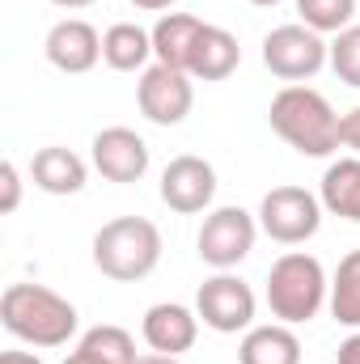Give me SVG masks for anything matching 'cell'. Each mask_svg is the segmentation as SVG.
<instances>
[{
  "label": "cell",
  "instance_id": "cell-27",
  "mask_svg": "<svg viewBox=\"0 0 360 364\" xmlns=\"http://www.w3.org/2000/svg\"><path fill=\"white\" fill-rule=\"evenodd\" d=\"M64 364H110V360H102L97 352H90V348H81V343H77V352H68V360H64Z\"/></svg>",
  "mask_w": 360,
  "mask_h": 364
},
{
  "label": "cell",
  "instance_id": "cell-20",
  "mask_svg": "<svg viewBox=\"0 0 360 364\" xmlns=\"http://www.w3.org/2000/svg\"><path fill=\"white\" fill-rule=\"evenodd\" d=\"M331 318L348 331H360V250H348L331 275Z\"/></svg>",
  "mask_w": 360,
  "mask_h": 364
},
{
  "label": "cell",
  "instance_id": "cell-29",
  "mask_svg": "<svg viewBox=\"0 0 360 364\" xmlns=\"http://www.w3.org/2000/svg\"><path fill=\"white\" fill-rule=\"evenodd\" d=\"M0 364H43V360H38L34 352H4V356H0Z\"/></svg>",
  "mask_w": 360,
  "mask_h": 364
},
{
  "label": "cell",
  "instance_id": "cell-2",
  "mask_svg": "<svg viewBox=\"0 0 360 364\" xmlns=\"http://www.w3.org/2000/svg\"><path fill=\"white\" fill-rule=\"evenodd\" d=\"M0 322L13 339L30 348H64L77 335L81 314L47 284H9L0 292Z\"/></svg>",
  "mask_w": 360,
  "mask_h": 364
},
{
  "label": "cell",
  "instance_id": "cell-9",
  "mask_svg": "<svg viewBox=\"0 0 360 364\" xmlns=\"http://www.w3.org/2000/svg\"><path fill=\"white\" fill-rule=\"evenodd\" d=\"M136 106L149 123L157 127H179L182 119L191 114L195 106V77L182 73V68H170V64H149L136 81Z\"/></svg>",
  "mask_w": 360,
  "mask_h": 364
},
{
  "label": "cell",
  "instance_id": "cell-12",
  "mask_svg": "<svg viewBox=\"0 0 360 364\" xmlns=\"http://www.w3.org/2000/svg\"><path fill=\"white\" fill-rule=\"evenodd\" d=\"M43 55H47L51 68H60L68 77H81V73L97 68V60H102V34L85 17H64V21H55L47 30Z\"/></svg>",
  "mask_w": 360,
  "mask_h": 364
},
{
  "label": "cell",
  "instance_id": "cell-31",
  "mask_svg": "<svg viewBox=\"0 0 360 364\" xmlns=\"http://www.w3.org/2000/svg\"><path fill=\"white\" fill-rule=\"evenodd\" d=\"M55 9H68V13H77V9H90V4H97V0H51Z\"/></svg>",
  "mask_w": 360,
  "mask_h": 364
},
{
  "label": "cell",
  "instance_id": "cell-25",
  "mask_svg": "<svg viewBox=\"0 0 360 364\" xmlns=\"http://www.w3.org/2000/svg\"><path fill=\"white\" fill-rule=\"evenodd\" d=\"M339 132H344V149H352V153L360 157V106H352V110L344 114Z\"/></svg>",
  "mask_w": 360,
  "mask_h": 364
},
{
  "label": "cell",
  "instance_id": "cell-30",
  "mask_svg": "<svg viewBox=\"0 0 360 364\" xmlns=\"http://www.w3.org/2000/svg\"><path fill=\"white\" fill-rule=\"evenodd\" d=\"M136 9H144V13H162V9H170L174 0H132Z\"/></svg>",
  "mask_w": 360,
  "mask_h": 364
},
{
  "label": "cell",
  "instance_id": "cell-28",
  "mask_svg": "<svg viewBox=\"0 0 360 364\" xmlns=\"http://www.w3.org/2000/svg\"><path fill=\"white\" fill-rule=\"evenodd\" d=\"M132 364H182L179 356H162V352H140Z\"/></svg>",
  "mask_w": 360,
  "mask_h": 364
},
{
  "label": "cell",
  "instance_id": "cell-17",
  "mask_svg": "<svg viewBox=\"0 0 360 364\" xmlns=\"http://www.w3.org/2000/svg\"><path fill=\"white\" fill-rule=\"evenodd\" d=\"M203 26H208V21L195 17V13H162L157 26H153V60L186 73L191 51H195V38H199Z\"/></svg>",
  "mask_w": 360,
  "mask_h": 364
},
{
  "label": "cell",
  "instance_id": "cell-23",
  "mask_svg": "<svg viewBox=\"0 0 360 364\" xmlns=\"http://www.w3.org/2000/svg\"><path fill=\"white\" fill-rule=\"evenodd\" d=\"M331 68H335V77L344 85L360 90V26L356 21L331 38Z\"/></svg>",
  "mask_w": 360,
  "mask_h": 364
},
{
  "label": "cell",
  "instance_id": "cell-18",
  "mask_svg": "<svg viewBox=\"0 0 360 364\" xmlns=\"http://www.w3.org/2000/svg\"><path fill=\"white\" fill-rule=\"evenodd\" d=\"M102 60L115 73H144L153 60V30L136 26V21H115L102 34Z\"/></svg>",
  "mask_w": 360,
  "mask_h": 364
},
{
  "label": "cell",
  "instance_id": "cell-24",
  "mask_svg": "<svg viewBox=\"0 0 360 364\" xmlns=\"http://www.w3.org/2000/svg\"><path fill=\"white\" fill-rule=\"evenodd\" d=\"M17 208H21V174H17L13 161H4L0 166V212L13 216Z\"/></svg>",
  "mask_w": 360,
  "mask_h": 364
},
{
  "label": "cell",
  "instance_id": "cell-1",
  "mask_svg": "<svg viewBox=\"0 0 360 364\" xmlns=\"http://www.w3.org/2000/svg\"><path fill=\"white\" fill-rule=\"evenodd\" d=\"M271 132L301 157H331L344 149V114H335V106L327 102V93L309 90V85H284L268 106Z\"/></svg>",
  "mask_w": 360,
  "mask_h": 364
},
{
  "label": "cell",
  "instance_id": "cell-7",
  "mask_svg": "<svg viewBox=\"0 0 360 364\" xmlns=\"http://www.w3.org/2000/svg\"><path fill=\"white\" fill-rule=\"evenodd\" d=\"M322 199L305 186H271L259 203V229L280 246H301L322 229Z\"/></svg>",
  "mask_w": 360,
  "mask_h": 364
},
{
  "label": "cell",
  "instance_id": "cell-26",
  "mask_svg": "<svg viewBox=\"0 0 360 364\" xmlns=\"http://www.w3.org/2000/svg\"><path fill=\"white\" fill-rule=\"evenodd\" d=\"M335 364H360V331H352V335L339 343V352H335Z\"/></svg>",
  "mask_w": 360,
  "mask_h": 364
},
{
  "label": "cell",
  "instance_id": "cell-14",
  "mask_svg": "<svg viewBox=\"0 0 360 364\" xmlns=\"http://www.w3.org/2000/svg\"><path fill=\"white\" fill-rule=\"evenodd\" d=\"M30 178L47 195H81L90 182V166H85V157H77L64 144H47L30 157Z\"/></svg>",
  "mask_w": 360,
  "mask_h": 364
},
{
  "label": "cell",
  "instance_id": "cell-19",
  "mask_svg": "<svg viewBox=\"0 0 360 364\" xmlns=\"http://www.w3.org/2000/svg\"><path fill=\"white\" fill-rule=\"evenodd\" d=\"M318 199L331 216H344L360 225V157H339L327 166L322 186H318Z\"/></svg>",
  "mask_w": 360,
  "mask_h": 364
},
{
  "label": "cell",
  "instance_id": "cell-32",
  "mask_svg": "<svg viewBox=\"0 0 360 364\" xmlns=\"http://www.w3.org/2000/svg\"><path fill=\"white\" fill-rule=\"evenodd\" d=\"M250 4H259V9H275V4H284V0H250Z\"/></svg>",
  "mask_w": 360,
  "mask_h": 364
},
{
  "label": "cell",
  "instance_id": "cell-8",
  "mask_svg": "<svg viewBox=\"0 0 360 364\" xmlns=\"http://www.w3.org/2000/svg\"><path fill=\"white\" fill-rule=\"evenodd\" d=\"M255 309H259L255 288L233 272H216L212 279H203L199 292H195V314L216 335H238V331L246 335L255 326Z\"/></svg>",
  "mask_w": 360,
  "mask_h": 364
},
{
  "label": "cell",
  "instance_id": "cell-6",
  "mask_svg": "<svg viewBox=\"0 0 360 364\" xmlns=\"http://www.w3.org/2000/svg\"><path fill=\"white\" fill-rule=\"evenodd\" d=\"M255 237H259V216H250L246 208L229 203V208H212L199 225V259L216 272H233L238 263L250 259L255 250Z\"/></svg>",
  "mask_w": 360,
  "mask_h": 364
},
{
  "label": "cell",
  "instance_id": "cell-4",
  "mask_svg": "<svg viewBox=\"0 0 360 364\" xmlns=\"http://www.w3.org/2000/svg\"><path fill=\"white\" fill-rule=\"evenodd\" d=\"M331 296V279L322 272V263L305 250H288L271 263L268 272V309L275 322L284 326H301L309 318L322 314Z\"/></svg>",
  "mask_w": 360,
  "mask_h": 364
},
{
  "label": "cell",
  "instance_id": "cell-11",
  "mask_svg": "<svg viewBox=\"0 0 360 364\" xmlns=\"http://www.w3.org/2000/svg\"><path fill=\"white\" fill-rule=\"evenodd\" d=\"M93 170L106 182H140L149 174V144L132 127H102L90 144Z\"/></svg>",
  "mask_w": 360,
  "mask_h": 364
},
{
  "label": "cell",
  "instance_id": "cell-10",
  "mask_svg": "<svg viewBox=\"0 0 360 364\" xmlns=\"http://www.w3.org/2000/svg\"><path fill=\"white\" fill-rule=\"evenodd\" d=\"M216 199V170L212 161L195 157V153H182L174 157L166 170H162V203L179 216H195V212H208Z\"/></svg>",
  "mask_w": 360,
  "mask_h": 364
},
{
  "label": "cell",
  "instance_id": "cell-3",
  "mask_svg": "<svg viewBox=\"0 0 360 364\" xmlns=\"http://www.w3.org/2000/svg\"><path fill=\"white\" fill-rule=\"evenodd\" d=\"M162 229L149 216H115L93 233V267L115 284H136L162 263Z\"/></svg>",
  "mask_w": 360,
  "mask_h": 364
},
{
  "label": "cell",
  "instance_id": "cell-15",
  "mask_svg": "<svg viewBox=\"0 0 360 364\" xmlns=\"http://www.w3.org/2000/svg\"><path fill=\"white\" fill-rule=\"evenodd\" d=\"M238 64H242L238 38H233L225 26H203L199 38H195V51H191L186 73H191L195 81H225Z\"/></svg>",
  "mask_w": 360,
  "mask_h": 364
},
{
  "label": "cell",
  "instance_id": "cell-13",
  "mask_svg": "<svg viewBox=\"0 0 360 364\" xmlns=\"http://www.w3.org/2000/svg\"><path fill=\"white\" fill-rule=\"evenodd\" d=\"M140 335L153 352L162 356H182L195 348L199 339V314L186 309L179 301H162V305H149L144 322H140Z\"/></svg>",
  "mask_w": 360,
  "mask_h": 364
},
{
  "label": "cell",
  "instance_id": "cell-22",
  "mask_svg": "<svg viewBox=\"0 0 360 364\" xmlns=\"http://www.w3.org/2000/svg\"><path fill=\"white\" fill-rule=\"evenodd\" d=\"M81 348L97 352L102 360H110V364H132L136 356H140L132 331H123V326H115V322H102V326L85 331V335H81Z\"/></svg>",
  "mask_w": 360,
  "mask_h": 364
},
{
  "label": "cell",
  "instance_id": "cell-5",
  "mask_svg": "<svg viewBox=\"0 0 360 364\" xmlns=\"http://www.w3.org/2000/svg\"><path fill=\"white\" fill-rule=\"evenodd\" d=\"M327 64H331V43L318 30L301 26V21L275 26L263 38V68L271 77L288 81V85H301V81L318 77Z\"/></svg>",
  "mask_w": 360,
  "mask_h": 364
},
{
  "label": "cell",
  "instance_id": "cell-21",
  "mask_svg": "<svg viewBox=\"0 0 360 364\" xmlns=\"http://www.w3.org/2000/svg\"><path fill=\"white\" fill-rule=\"evenodd\" d=\"M301 26L318 30V34H339L352 26L356 17V0H297Z\"/></svg>",
  "mask_w": 360,
  "mask_h": 364
},
{
  "label": "cell",
  "instance_id": "cell-16",
  "mask_svg": "<svg viewBox=\"0 0 360 364\" xmlns=\"http://www.w3.org/2000/svg\"><path fill=\"white\" fill-rule=\"evenodd\" d=\"M238 364H301V339L284 322L250 326L238 343Z\"/></svg>",
  "mask_w": 360,
  "mask_h": 364
}]
</instances>
